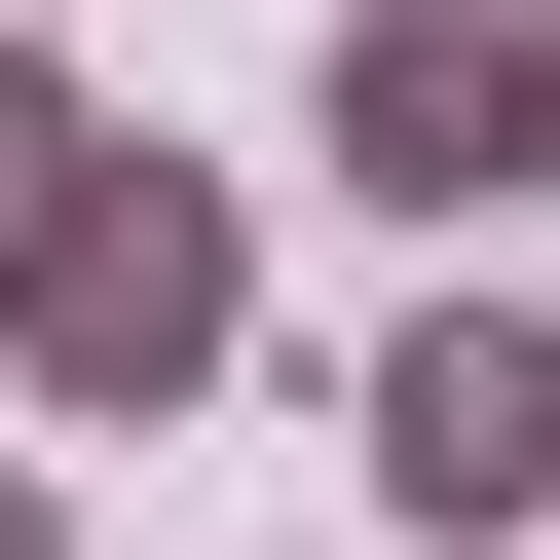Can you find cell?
<instances>
[{"instance_id": "5", "label": "cell", "mask_w": 560, "mask_h": 560, "mask_svg": "<svg viewBox=\"0 0 560 560\" xmlns=\"http://www.w3.org/2000/svg\"><path fill=\"white\" fill-rule=\"evenodd\" d=\"M0 560H75V486H38V448H0Z\"/></svg>"}, {"instance_id": "1", "label": "cell", "mask_w": 560, "mask_h": 560, "mask_svg": "<svg viewBox=\"0 0 560 560\" xmlns=\"http://www.w3.org/2000/svg\"><path fill=\"white\" fill-rule=\"evenodd\" d=\"M337 187L448 261V224H560V0H337Z\"/></svg>"}, {"instance_id": "2", "label": "cell", "mask_w": 560, "mask_h": 560, "mask_svg": "<svg viewBox=\"0 0 560 560\" xmlns=\"http://www.w3.org/2000/svg\"><path fill=\"white\" fill-rule=\"evenodd\" d=\"M224 337H261V224L150 150L75 261H38V300H0V374H38V448H113V411H224Z\"/></svg>"}, {"instance_id": "4", "label": "cell", "mask_w": 560, "mask_h": 560, "mask_svg": "<svg viewBox=\"0 0 560 560\" xmlns=\"http://www.w3.org/2000/svg\"><path fill=\"white\" fill-rule=\"evenodd\" d=\"M113 187H150V113H113V75H75V38H0V300H38V261H75V224H113Z\"/></svg>"}, {"instance_id": "3", "label": "cell", "mask_w": 560, "mask_h": 560, "mask_svg": "<svg viewBox=\"0 0 560 560\" xmlns=\"http://www.w3.org/2000/svg\"><path fill=\"white\" fill-rule=\"evenodd\" d=\"M337 448H374V560H523V523H560V337H523V300H411V337L337 374Z\"/></svg>"}]
</instances>
